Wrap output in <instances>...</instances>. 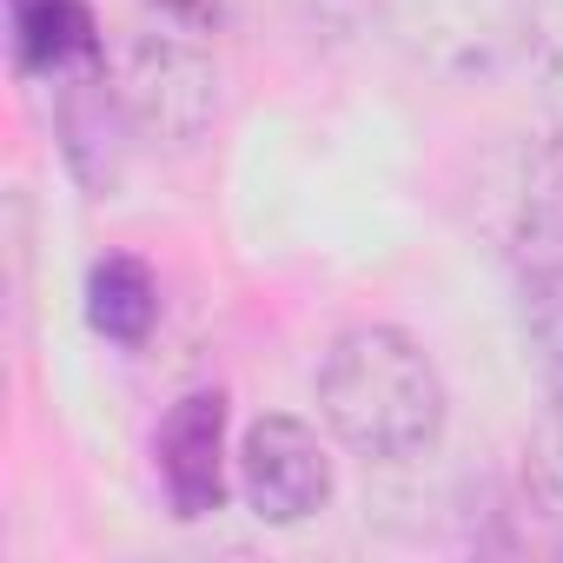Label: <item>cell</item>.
<instances>
[{
    "label": "cell",
    "instance_id": "6da1fadb",
    "mask_svg": "<svg viewBox=\"0 0 563 563\" xmlns=\"http://www.w3.org/2000/svg\"><path fill=\"white\" fill-rule=\"evenodd\" d=\"M444 378L398 325H352L319 358V418L365 464H411L444 438Z\"/></svg>",
    "mask_w": 563,
    "mask_h": 563
},
{
    "label": "cell",
    "instance_id": "7a4b0ae2",
    "mask_svg": "<svg viewBox=\"0 0 563 563\" xmlns=\"http://www.w3.org/2000/svg\"><path fill=\"white\" fill-rule=\"evenodd\" d=\"M537 0H398L391 27L405 60L438 87H490L523 67Z\"/></svg>",
    "mask_w": 563,
    "mask_h": 563
},
{
    "label": "cell",
    "instance_id": "3957f363",
    "mask_svg": "<svg viewBox=\"0 0 563 563\" xmlns=\"http://www.w3.org/2000/svg\"><path fill=\"white\" fill-rule=\"evenodd\" d=\"M107 80H113L133 133L153 146L186 153L219 120V67H212V54H199L179 34H159V27L126 34L120 47H107Z\"/></svg>",
    "mask_w": 563,
    "mask_h": 563
},
{
    "label": "cell",
    "instance_id": "277c9868",
    "mask_svg": "<svg viewBox=\"0 0 563 563\" xmlns=\"http://www.w3.org/2000/svg\"><path fill=\"white\" fill-rule=\"evenodd\" d=\"M477 232L510 272L563 252V126L504 140L477 173Z\"/></svg>",
    "mask_w": 563,
    "mask_h": 563
},
{
    "label": "cell",
    "instance_id": "5b68a950",
    "mask_svg": "<svg viewBox=\"0 0 563 563\" xmlns=\"http://www.w3.org/2000/svg\"><path fill=\"white\" fill-rule=\"evenodd\" d=\"M239 497L258 523H278V530H292L306 517H319L332 504V457H325V438L292 418V411H265L245 424L239 438Z\"/></svg>",
    "mask_w": 563,
    "mask_h": 563
},
{
    "label": "cell",
    "instance_id": "8992f818",
    "mask_svg": "<svg viewBox=\"0 0 563 563\" xmlns=\"http://www.w3.org/2000/svg\"><path fill=\"white\" fill-rule=\"evenodd\" d=\"M153 464L179 523H199L225 504V391H186L153 438Z\"/></svg>",
    "mask_w": 563,
    "mask_h": 563
},
{
    "label": "cell",
    "instance_id": "52a82bcc",
    "mask_svg": "<svg viewBox=\"0 0 563 563\" xmlns=\"http://www.w3.org/2000/svg\"><path fill=\"white\" fill-rule=\"evenodd\" d=\"M14 60L21 74L60 87L107 60V34L87 0H14Z\"/></svg>",
    "mask_w": 563,
    "mask_h": 563
},
{
    "label": "cell",
    "instance_id": "ba28073f",
    "mask_svg": "<svg viewBox=\"0 0 563 563\" xmlns=\"http://www.w3.org/2000/svg\"><path fill=\"white\" fill-rule=\"evenodd\" d=\"M87 319H93V332L107 345H126V352L146 345V332L159 319V278H153V265L133 258V252L100 258L93 278H87Z\"/></svg>",
    "mask_w": 563,
    "mask_h": 563
},
{
    "label": "cell",
    "instance_id": "9c48e42d",
    "mask_svg": "<svg viewBox=\"0 0 563 563\" xmlns=\"http://www.w3.org/2000/svg\"><path fill=\"white\" fill-rule=\"evenodd\" d=\"M517 319H523V339H530L543 385L563 398V252L517 272Z\"/></svg>",
    "mask_w": 563,
    "mask_h": 563
},
{
    "label": "cell",
    "instance_id": "30bf717a",
    "mask_svg": "<svg viewBox=\"0 0 563 563\" xmlns=\"http://www.w3.org/2000/svg\"><path fill=\"white\" fill-rule=\"evenodd\" d=\"M537 107L550 113V126H563V0H537L530 14V47H523Z\"/></svg>",
    "mask_w": 563,
    "mask_h": 563
},
{
    "label": "cell",
    "instance_id": "8fae6325",
    "mask_svg": "<svg viewBox=\"0 0 563 563\" xmlns=\"http://www.w3.org/2000/svg\"><path fill=\"white\" fill-rule=\"evenodd\" d=\"M153 8H159L166 21H179V27H206V21H219V0H153Z\"/></svg>",
    "mask_w": 563,
    "mask_h": 563
}]
</instances>
